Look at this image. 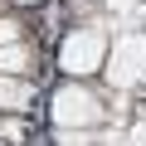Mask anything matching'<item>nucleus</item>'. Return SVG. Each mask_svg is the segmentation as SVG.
Returning a JSON list of instances; mask_svg holds the SVG:
<instances>
[{
	"instance_id": "2",
	"label": "nucleus",
	"mask_w": 146,
	"mask_h": 146,
	"mask_svg": "<svg viewBox=\"0 0 146 146\" xmlns=\"http://www.w3.org/2000/svg\"><path fill=\"white\" fill-rule=\"evenodd\" d=\"M49 112H54V122H58L63 131H68V127L83 131V127H93V122L102 117L98 98H93L88 88H78V83H63V88L54 93V107H49Z\"/></svg>"
},
{
	"instance_id": "9",
	"label": "nucleus",
	"mask_w": 146,
	"mask_h": 146,
	"mask_svg": "<svg viewBox=\"0 0 146 146\" xmlns=\"http://www.w3.org/2000/svg\"><path fill=\"white\" fill-rule=\"evenodd\" d=\"M107 146H131V141H122V136H107Z\"/></svg>"
},
{
	"instance_id": "7",
	"label": "nucleus",
	"mask_w": 146,
	"mask_h": 146,
	"mask_svg": "<svg viewBox=\"0 0 146 146\" xmlns=\"http://www.w3.org/2000/svg\"><path fill=\"white\" fill-rule=\"evenodd\" d=\"M20 39V25L15 20H0V44H15Z\"/></svg>"
},
{
	"instance_id": "10",
	"label": "nucleus",
	"mask_w": 146,
	"mask_h": 146,
	"mask_svg": "<svg viewBox=\"0 0 146 146\" xmlns=\"http://www.w3.org/2000/svg\"><path fill=\"white\" fill-rule=\"evenodd\" d=\"M20 5H34V0H20Z\"/></svg>"
},
{
	"instance_id": "8",
	"label": "nucleus",
	"mask_w": 146,
	"mask_h": 146,
	"mask_svg": "<svg viewBox=\"0 0 146 146\" xmlns=\"http://www.w3.org/2000/svg\"><path fill=\"white\" fill-rule=\"evenodd\" d=\"M131 146H146V117L136 122V131H131Z\"/></svg>"
},
{
	"instance_id": "4",
	"label": "nucleus",
	"mask_w": 146,
	"mask_h": 146,
	"mask_svg": "<svg viewBox=\"0 0 146 146\" xmlns=\"http://www.w3.org/2000/svg\"><path fill=\"white\" fill-rule=\"evenodd\" d=\"M29 83H10V78H0V107H10V112H20V107H29Z\"/></svg>"
},
{
	"instance_id": "1",
	"label": "nucleus",
	"mask_w": 146,
	"mask_h": 146,
	"mask_svg": "<svg viewBox=\"0 0 146 146\" xmlns=\"http://www.w3.org/2000/svg\"><path fill=\"white\" fill-rule=\"evenodd\" d=\"M102 54H107V34L98 29V25H88V29H73L68 39H63V49H58V63H63V73H93V68H102Z\"/></svg>"
},
{
	"instance_id": "6",
	"label": "nucleus",
	"mask_w": 146,
	"mask_h": 146,
	"mask_svg": "<svg viewBox=\"0 0 146 146\" xmlns=\"http://www.w3.org/2000/svg\"><path fill=\"white\" fill-rule=\"evenodd\" d=\"M88 141H93L88 131H63V127H58V146H88Z\"/></svg>"
},
{
	"instance_id": "5",
	"label": "nucleus",
	"mask_w": 146,
	"mask_h": 146,
	"mask_svg": "<svg viewBox=\"0 0 146 146\" xmlns=\"http://www.w3.org/2000/svg\"><path fill=\"white\" fill-rule=\"evenodd\" d=\"M0 73H29V49H0Z\"/></svg>"
},
{
	"instance_id": "3",
	"label": "nucleus",
	"mask_w": 146,
	"mask_h": 146,
	"mask_svg": "<svg viewBox=\"0 0 146 146\" xmlns=\"http://www.w3.org/2000/svg\"><path fill=\"white\" fill-rule=\"evenodd\" d=\"M141 73H146V34H122L112 44V63H107L112 88H131Z\"/></svg>"
}]
</instances>
